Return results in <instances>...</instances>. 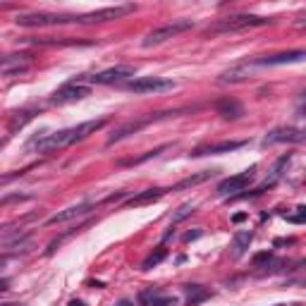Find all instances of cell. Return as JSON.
Instances as JSON below:
<instances>
[{
    "label": "cell",
    "mask_w": 306,
    "mask_h": 306,
    "mask_svg": "<svg viewBox=\"0 0 306 306\" xmlns=\"http://www.w3.org/2000/svg\"><path fill=\"white\" fill-rule=\"evenodd\" d=\"M7 287H10V280H7V278H3V280H0V292H5Z\"/></svg>",
    "instance_id": "obj_29"
},
{
    "label": "cell",
    "mask_w": 306,
    "mask_h": 306,
    "mask_svg": "<svg viewBox=\"0 0 306 306\" xmlns=\"http://www.w3.org/2000/svg\"><path fill=\"white\" fill-rule=\"evenodd\" d=\"M242 220H246V213H237V216H232V223H242Z\"/></svg>",
    "instance_id": "obj_28"
},
{
    "label": "cell",
    "mask_w": 306,
    "mask_h": 306,
    "mask_svg": "<svg viewBox=\"0 0 306 306\" xmlns=\"http://www.w3.org/2000/svg\"><path fill=\"white\" fill-rule=\"evenodd\" d=\"M0 306H12V304H0Z\"/></svg>",
    "instance_id": "obj_31"
},
{
    "label": "cell",
    "mask_w": 306,
    "mask_h": 306,
    "mask_svg": "<svg viewBox=\"0 0 306 306\" xmlns=\"http://www.w3.org/2000/svg\"><path fill=\"white\" fill-rule=\"evenodd\" d=\"M203 232L201 230H196V232H187V235H184V242H192V239H199V237H201Z\"/></svg>",
    "instance_id": "obj_27"
},
{
    "label": "cell",
    "mask_w": 306,
    "mask_h": 306,
    "mask_svg": "<svg viewBox=\"0 0 306 306\" xmlns=\"http://www.w3.org/2000/svg\"><path fill=\"white\" fill-rule=\"evenodd\" d=\"M165 258H167V249H165V246H158V249H153L151 254L144 258V263H141V271H151V268H156L158 263H163Z\"/></svg>",
    "instance_id": "obj_22"
},
{
    "label": "cell",
    "mask_w": 306,
    "mask_h": 306,
    "mask_svg": "<svg viewBox=\"0 0 306 306\" xmlns=\"http://www.w3.org/2000/svg\"><path fill=\"white\" fill-rule=\"evenodd\" d=\"M86 96H91V89L89 86H84V84H76V82H70L65 84L63 89H58L53 93V103L58 105H65V103H76V101H84Z\"/></svg>",
    "instance_id": "obj_8"
},
{
    "label": "cell",
    "mask_w": 306,
    "mask_h": 306,
    "mask_svg": "<svg viewBox=\"0 0 306 306\" xmlns=\"http://www.w3.org/2000/svg\"><path fill=\"white\" fill-rule=\"evenodd\" d=\"M173 89L175 82L167 76H139V79L127 84V91H132V93H163V91Z\"/></svg>",
    "instance_id": "obj_4"
},
{
    "label": "cell",
    "mask_w": 306,
    "mask_h": 306,
    "mask_svg": "<svg viewBox=\"0 0 306 306\" xmlns=\"http://www.w3.org/2000/svg\"><path fill=\"white\" fill-rule=\"evenodd\" d=\"M165 194H167V189H163V187L144 189V192H139L137 196H132V199L127 201V206H129V208H132V206H146V203H153V201H158V199H163Z\"/></svg>",
    "instance_id": "obj_16"
},
{
    "label": "cell",
    "mask_w": 306,
    "mask_h": 306,
    "mask_svg": "<svg viewBox=\"0 0 306 306\" xmlns=\"http://www.w3.org/2000/svg\"><path fill=\"white\" fill-rule=\"evenodd\" d=\"M194 206H192V203H184V206H180V208L175 211L173 213V223H180V220H184V218H189L192 216V213H194Z\"/></svg>",
    "instance_id": "obj_23"
},
{
    "label": "cell",
    "mask_w": 306,
    "mask_h": 306,
    "mask_svg": "<svg viewBox=\"0 0 306 306\" xmlns=\"http://www.w3.org/2000/svg\"><path fill=\"white\" fill-rule=\"evenodd\" d=\"M76 22V17L70 14H48V12H31V14H20L17 24L20 27H48V24H67Z\"/></svg>",
    "instance_id": "obj_6"
},
{
    "label": "cell",
    "mask_w": 306,
    "mask_h": 306,
    "mask_svg": "<svg viewBox=\"0 0 306 306\" xmlns=\"http://www.w3.org/2000/svg\"><path fill=\"white\" fill-rule=\"evenodd\" d=\"M141 306H177L180 299L177 297H170V294H163L158 287H148L139 294Z\"/></svg>",
    "instance_id": "obj_13"
},
{
    "label": "cell",
    "mask_w": 306,
    "mask_h": 306,
    "mask_svg": "<svg viewBox=\"0 0 306 306\" xmlns=\"http://www.w3.org/2000/svg\"><path fill=\"white\" fill-rule=\"evenodd\" d=\"M254 173H256V167H249V170H244L239 175H232L227 180H223L218 184V194H237V192H244V189L249 187L251 182H254Z\"/></svg>",
    "instance_id": "obj_9"
},
{
    "label": "cell",
    "mask_w": 306,
    "mask_h": 306,
    "mask_svg": "<svg viewBox=\"0 0 306 306\" xmlns=\"http://www.w3.org/2000/svg\"><path fill=\"white\" fill-rule=\"evenodd\" d=\"M134 76V67L132 65H115L110 70H103V72H96V74H89V76H79L74 79L76 84L82 82H91V84H118L122 79H129Z\"/></svg>",
    "instance_id": "obj_5"
},
{
    "label": "cell",
    "mask_w": 306,
    "mask_h": 306,
    "mask_svg": "<svg viewBox=\"0 0 306 306\" xmlns=\"http://www.w3.org/2000/svg\"><path fill=\"white\" fill-rule=\"evenodd\" d=\"M29 65V55H5L0 60V72L3 74H17L24 72Z\"/></svg>",
    "instance_id": "obj_17"
},
{
    "label": "cell",
    "mask_w": 306,
    "mask_h": 306,
    "mask_svg": "<svg viewBox=\"0 0 306 306\" xmlns=\"http://www.w3.org/2000/svg\"><path fill=\"white\" fill-rule=\"evenodd\" d=\"M304 213H306V208H304V206H299V208H297V216H285V218H287V223L301 225V223H304Z\"/></svg>",
    "instance_id": "obj_25"
},
{
    "label": "cell",
    "mask_w": 306,
    "mask_h": 306,
    "mask_svg": "<svg viewBox=\"0 0 306 306\" xmlns=\"http://www.w3.org/2000/svg\"><path fill=\"white\" fill-rule=\"evenodd\" d=\"M67 306H86V304H84V301H79V299H72Z\"/></svg>",
    "instance_id": "obj_30"
},
{
    "label": "cell",
    "mask_w": 306,
    "mask_h": 306,
    "mask_svg": "<svg viewBox=\"0 0 306 306\" xmlns=\"http://www.w3.org/2000/svg\"><path fill=\"white\" fill-rule=\"evenodd\" d=\"M153 120H156V118L151 115V118H134V120H127V122L118 125V127H115V132L110 134V139H108V146H112V144H118V141L127 139L129 134L141 132V129H144L146 125H151Z\"/></svg>",
    "instance_id": "obj_10"
},
{
    "label": "cell",
    "mask_w": 306,
    "mask_h": 306,
    "mask_svg": "<svg viewBox=\"0 0 306 306\" xmlns=\"http://www.w3.org/2000/svg\"><path fill=\"white\" fill-rule=\"evenodd\" d=\"M213 175H216V170H203V173H196V175H192V177H184L182 182H177V184H175V187H170L167 192H182V189L196 187V184H201V182L211 180Z\"/></svg>",
    "instance_id": "obj_20"
},
{
    "label": "cell",
    "mask_w": 306,
    "mask_h": 306,
    "mask_svg": "<svg viewBox=\"0 0 306 306\" xmlns=\"http://www.w3.org/2000/svg\"><path fill=\"white\" fill-rule=\"evenodd\" d=\"M301 144L304 141V132L297 129V127H278V129H273L271 134H265L263 139V146H273V144Z\"/></svg>",
    "instance_id": "obj_11"
},
{
    "label": "cell",
    "mask_w": 306,
    "mask_h": 306,
    "mask_svg": "<svg viewBox=\"0 0 306 306\" xmlns=\"http://www.w3.org/2000/svg\"><path fill=\"white\" fill-rule=\"evenodd\" d=\"M216 110H218V115H223V118H227V120H237L239 115H244L242 105L237 103L235 98H223V101H218Z\"/></svg>",
    "instance_id": "obj_18"
},
{
    "label": "cell",
    "mask_w": 306,
    "mask_h": 306,
    "mask_svg": "<svg viewBox=\"0 0 306 306\" xmlns=\"http://www.w3.org/2000/svg\"><path fill=\"white\" fill-rule=\"evenodd\" d=\"M251 239H254V232L251 230H239L235 237H232V256L235 258H239L244 254V251L249 249V244H251Z\"/></svg>",
    "instance_id": "obj_19"
},
{
    "label": "cell",
    "mask_w": 306,
    "mask_h": 306,
    "mask_svg": "<svg viewBox=\"0 0 306 306\" xmlns=\"http://www.w3.org/2000/svg\"><path fill=\"white\" fill-rule=\"evenodd\" d=\"M134 12V5H115V7H103V10H96V12H86V14H79L76 22L79 24H96V22H110V20H118L122 14H129Z\"/></svg>",
    "instance_id": "obj_7"
},
{
    "label": "cell",
    "mask_w": 306,
    "mask_h": 306,
    "mask_svg": "<svg viewBox=\"0 0 306 306\" xmlns=\"http://www.w3.org/2000/svg\"><path fill=\"white\" fill-rule=\"evenodd\" d=\"M122 306H127V304H122Z\"/></svg>",
    "instance_id": "obj_32"
},
{
    "label": "cell",
    "mask_w": 306,
    "mask_h": 306,
    "mask_svg": "<svg viewBox=\"0 0 306 306\" xmlns=\"http://www.w3.org/2000/svg\"><path fill=\"white\" fill-rule=\"evenodd\" d=\"M93 206H96L93 201H82V203H76V206H70V208H65V211H60V213H55V216H50L48 218V225L70 223V220H74V218L86 216V213H89Z\"/></svg>",
    "instance_id": "obj_12"
},
{
    "label": "cell",
    "mask_w": 306,
    "mask_h": 306,
    "mask_svg": "<svg viewBox=\"0 0 306 306\" xmlns=\"http://www.w3.org/2000/svg\"><path fill=\"white\" fill-rule=\"evenodd\" d=\"M263 261H271V254H268V251H265V254H258V256L254 258V263H256V265H261Z\"/></svg>",
    "instance_id": "obj_26"
},
{
    "label": "cell",
    "mask_w": 306,
    "mask_h": 306,
    "mask_svg": "<svg viewBox=\"0 0 306 306\" xmlns=\"http://www.w3.org/2000/svg\"><path fill=\"white\" fill-rule=\"evenodd\" d=\"M192 27H194V24H192L189 20H177V22H170V24H163V27L148 31L146 39L141 41V46H144V48L160 46V43H165L167 39H175V36H180V34H184V31H189Z\"/></svg>",
    "instance_id": "obj_2"
},
{
    "label": "cell",
    "mask_w": 306,
    "mask_h": 306,
    "mask_svg": "<svg viewBox=\"0 0 306 306\" xmlns=\"http://www.w3.org/2000/svg\"><path fill=\"white\" fill-rule=\"evenodd\" d=\"M184 294H187V306H196L211 297V292L201 285H184Z\"/></svg>",
    "instance_id": "obj_21"
},
{
    "label": "cell",
    "mask_w": 306,
    "mask_h": 306,
    "mask_svg": "<svg viewBox=\"0 0 306 306\" xmlns=\"http://www.w3.org/2000/svg\"><path fill=\"white\" fill-rule=\"evenodd\" d=\"M304 60V50H287V53H278L271 58H258L254 65H287V63H301Z\"/></svg>",
    "instance_id": "obj_15"
},
{
    "label": "cell",
    "mask_w": 306,
    "mask_h": 306,
    "mask_svg": "<svg viewBox=\"0 0 306 306\" xmlns=\"http://www.w3.org/2000/svg\"><path fill=\"white\" fill-rule=\"evenodd\" d=\"M246 141H220V144H208V146H199L196 151H192L194 158H201V156H218V153H232L237 148H242Z\"/></svg>",
    "instance_id": "obj_14"
},
{
    "label": "cell",
    "mask_w": 306,
    "mask_h": 306,
    "mask_svg": "<svg viewBox=\"0 0 306 306\" xmlns=\"http://www.w3.org/2000/svg\"><path fill=\"white\" fill-rule=\"evenodd\" d=\"M103 125H105V120H86V122H79V125L67 127V129H60V132L43 134L41 139H34L29 146H34L39 153L63 151V148L72 146V144H76V141H84L86 137L96 134Z\"/></svg>",
    "instance_id": "obj_1"
},
{
    "label": "cell",
    "mask_w": 306,
    "mask_h": 306,
    "mask_svg": "<svg viewBox=\"0 0 306 306\" xmlns=\"http://www.w3.org/2000/svg\"><path fill=\"white\" fill-rule=\"evenodd\" d=\"M165 151V146H160V148H156V151H148V153H144L141 158H134V160H129V165H139V163H144V160H148V158H156L158 153H163Z\"/></svg>",
    "instance_id": "obj_24"
},
{
    "label": "cell",
    "mask_w": 306,
    "mask_h": 306,
    "mask_svg": "<svg viewBox=\"0 0 306 306\" xmlns=\"http://www.w3.org/2000/svg\"><path fill=\"white\" fill-rule=\"evenodd\" d=\"M271 20H265V17H258V14H232V17H225L216 24V27H211L213 34L218 31H244V29H254V27H265Z\"/></svg>",
    "instance_id": "obj_3"
}]
</instances>
